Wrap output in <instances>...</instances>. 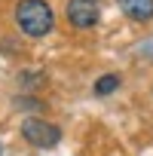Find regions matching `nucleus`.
<instances>
[{
  "instance_id": "1",
  "label": "nucleus",
  "mask_w": 153,
  "mask_h": 156,
  "mask_svg": "<svg viewBox=\"0 0 153 156\" xmlns=\"http://www.w3.org/2000/svg\"><path fill=\"white\" fill-rule=\"evenodd\" d=\"M16 25L28 37H46L55 25V12L46 0H19L16 3Z\"/></svg>"
},
{
  "instance_id": "5",
  "label": "nucleus",
  "mask_w": 153,
  "mask_h": 156,
  "mask_svg": "<svg viewBox=\"0 0 153 156\" xmlns=\"http://www.w3.org/2000/svg\"><path fill=\"white\" fill-rule=\"evenodd\" d=\"M116 89H119V76L116 73H104V76H98V83H95V95H110Z\"/></svg>"
},
{
  "instance_id": "4",
  "label": "nucleus",
  "mask_w": 153,
  "mask_h": 156,
  "mask_svg": "<svg viewBox=\"0 0 153 156\" xmlns=\"http://www.w3.org/2000/svg\"><path fill=\"white\" fill-rule=\"evenodd\" d=\"M116 3L132 22H150L153 19V0H116Z\"/></svg>"
},
{
  "instance_id": "3",
  "label": "nucleus",
  "mask_w": 153,
  "mask_h": 156,
  "mask_svg": "<svg viewBox=\"0 0 153 156\" xmlns=\"http://www.w3.org/2000/svg\"><path fill=\"white\" fill-rule=\"evenodd\" d=\"M67 22L73 25V28H80V31H86V28H95L98 25V19H101V6H98V0H67Z\"/></svg>"
},
{
  "instance_id": "2",
  "label": "nucleus",
  "mask_w": 153,
  "mask_h": 156,
  "mask_svg": "<svg viewBox=\"0 0 153 156\" xmlns=\"http://www.w3.org/2000/svg\"><path fill=\"white\" fill-rule=\"evenodd\" d=\"M22 135H25L28 144L43 147V150L46 147H55L61 141V129L52 126V122H46V119H25L22 122Z\"/></svg>"
},
{
  "instance_id": "6",
  "label": "nucleus",
  "mask_w": 153,
  "mask_h": 156,
  "mask_svg": "<svg viewBox=\"0 0 153 156\" xmlns=\"http://www.w3.org/2000/svg\"><path fill=\"white\" fill-rule=\"evenodd\" d=\"M16 107H19V110H40L43 104H40L37 98H16Z\"/></svg>"
}]
</instances>
